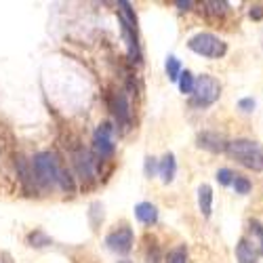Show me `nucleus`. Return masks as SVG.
Masks as SVG:
<instances>
[{
  "label": "nucleus",
  "instance_id": "obj_1",
  "mask_svg": "<svg viewBox=\"0 0 263 263\" xmlns=\"http://www.w3.org/2000/svg\"><path fill=\"white\" fill-rule=\"evenodd\" d=\"M226 152L242 166H247L251 171H263V149L255 141H249V139L228 141Z\"/></svg>",
  "mask_w": 263,
  "mask_h": 263
},
{
  "label": "nucleus",
  "instance_id": "obj_2",
  "mask_svg": "<svg viewBox=\"0 0 263 263\" xmlns=\"http://www.w3.org/2000/svg\"><path fill=\"white\" fill-rule=\"evenodd\" d=\"M219 95H221V84H219L217 78L202 74L198 80L194 82V91H192V105H198V107H206L213 105Z\"/></svg>",
  "mask_w": 263,
  "mask_h": 263
},
{
  "label": "nucleus",
  "instance_id": "obj_3",
  "mask_svg": "<svg viewBox=\"0 0 263 263\" xmlns=\"http://www.w3.org/2000/svg\"><path fill=\"white\" fill-rule=\"evenodd\" d=\"M187 47H190L194 53H198V55H202V57H211V59L223 57L226 51H228L226 42H223L221 38H217L215 34H209V32L196 34L194 38H190Z\"/></svg>",
  "mask_w": 263,
  "mask_h": 263
},
{
  "label": "nucleus",
  "instance_id": "obj_4",
  "mask_svg": "<svg viewBox=\"0 0 263 263\" xmlns=\"http://www.w3.org/2000/svg\"><path fill=\"white\" fill-rule=\"evenodd\" d=\"M34 171L42 183H57L61 168L57 166V160L51 152H40L34 158Z\"/></svg>",
  "mask_w": 263,
  "mask_h": 263
},
{
  "label": "nucleus",
  "instance_id": "obj_5",
  "mask_svg": "<svg viewBox=\"0 0 263 263\" xmlns=\"http://www.w3.org/2000/svg\"><path fill=\"white\" fill-rule=\"evenodd\" d=\"M105 245L109 251L124 255L130 251V247H133V232H130V228H120L105 238Z\"/></svg>",
  "mask_w": 263,
  "mask_h": 263
},
{
  "label": "nucleus",
  "instance_id": "obj_6",
  "mask_svg": "<svg viewBox=\"0 0 263 263\" xmlns=\"http://www.w3.org/2000/svg\"><path fill=\"white\" fill-rule=\"evenodd\" d=\"M93 145L101 158H107L114 154V141H112V128H109V124H101L97 128V133L93 137Z\"/></svg>",
  "mask_w": 263,
  "mask_h": 263
},
{
  "label": "nucleus",
  "instance_id": "obj_7",
  "mask_svg": "<svg viewBox=\"0 0 263 263\" xmlns=\"http://www.w3.org/2000/svg\"><path fill=\"white\" fill-rule=\"evenodd\" d=\"M198 145L209 149V152H223L228 149V141L221 133H213V130H206V133L198 135Z\"/></svg>",
  "mask_w": 263,
  "mask_h": 263
},
{
  "label": "nucleus",
  "instance_id": "obj_8",
  "mask_svg": "<svg viewBox=\"0 0 263 263\" xmlns=\"http://www.w3.org/2000/svg\"><path fill=\"white\" fill-rule=\"evenodd\" d=\"M135 217L139 219L141 223H154L158 219V209L152 202H139L135 206Z\"/></svg>",
  "mask_w": 263,
  "mask_h": 263
},
{
  "label": "nucleus",
  "instance_id": "obj_9",
  "mask_svg": "<svg viewBox=\"0 0 263 263\" xmlns=\"http://www.w3.org/2000/svg\"><path fill=\"white\" fill-rule=\"evenodd\" d=\"M175 171H177V164H175V156L173 154H166L162 160H160V166H158V173L164 183H171L175 179Z\"/></svg>",
  "mask_w": 263,
  "mask_h": 263
},
{
  "label": "nucleus",
  "instance_id": "obj_10",
  "mask_svg": "<svg viewBox=\"0 0 263 263\" xmlns=\"http://www.w3.org/2000/svg\"><path fill=\"white\" fill-rule=\"evenodd\" d=\"M236 257H238V263H257V251L247 242V240H240L238 242Z\"/></svg>",
  "mask_w": 263,
  "mask_h": 263
},
{
  "label": "nucleus",
  "instance_id": "obj_11",
  "mask_svg": "<svg viewBox=\"0 0 263 263\" xmlns=\"http://www.w3.org/2000/svg\"><path fill=\"white\" fill-rule=\"evenodd\" d=\"M198 206H200V211H202L204 217L211 215V206H213V190H211V185H206V183H202V185L198 187Z\"/></svg>",
  "mask_w": 263,
  "mask_h": 263
},
{
  "label": "nucleus",
  "instance_id": "obj_12",
  "mask_svg": "<svg viewBox=\"0 0 263 263\" xmlns=\"http://www.w3.org/2000/svg\"><path fill=\"white\" fill-rule=\"evenodd\" d=\"M76 166H78L80 175H84V177H89L91 171H93V162H91L89 154H84V152H80V154L76 156Z\"/></svg>",
  "mask_w": 263,
  "mask_h": 263
},
{
  "label": "nucleus",
  "instance_id": "obj_13",
  "mask_svg": "<svg viewBox=\"0 0 263 263\" xmlns=\"http://www.w3.org/2000/svg\"><path fill=\"white\" fill-rule=\"evenodd\" d=\"M114 114H116L120 120L128 122V103H126L124 95H118V97H116V103H114Z\"/></svg>",
  "mask_w": 263,
  "mask_h": 263
},
{
  "label": "nucleus",
  "instance_id": "obj_14",
  "mask_svg": "<svg viewBox=\"0 0 263 263\" xmlns=\"http://www.w3.org/2000/svg\"><path fill=\"white\" fill-rule=\"evenodd\" d=\"M166 74L171 80H179L181 76V65H179V59L177 57H168L166 59Z\"/></svg>",
  "mask_w": 263,
  "mask_h": 263
},
{
  "label": "nucleus",
  "instance_id": "obj_15",
  "mask_svg": "<svg viewBox=\"0 0 263 263\" xmlns=\"http://www.w3.org/2000/svg\"><path fill=\"white\" fill-rule=\"evenodd\" d=\"M251 232H253V240H255L253 245H257L259 255H263V226L259 221H253L251 223Z\"/></svg>",
  "mask_w": 263,
  "mask_h": 263
},
{
  "label": "nucleus",
  "instance_id": "obj_16",
  "mask_svg": "<svg viewBox=\"0 0 263 263\" xmlns=\"http://www.w3.org/2000/svg\"><path fill=\"white\" fill-rule=\"evenodd\" d=\"M194 76H192V72H181V76H179V89H181V93H190L192 95V91H194Z\"/></svg>",
  "mask_w": 263,
  "mask_h": 263
},
{
  "label": "nucleus",
  "instance_id": "obj_17",
  "mask_svg": "<svg viewBox=\"0 0 263 263\" xmlns=\"http://www.w3.org/2000/svg\"><path fill=\"white\" fill-rule=\"evenodd\" d=\"M236 194H249L251 192V181L247 177H240V175H234V181H232Z\"/></svg>",
  "mask_w": 263,
  "mask_h": 263
},
{
  "label": "nucleus",
  "instance_id": "obj_18",
  "mask_svg": "<svg viewBox=\"0 0 263 263\" xmlns=\"http://www.w3.org/2000/svg\"><path fill=\"white\" fill-rule=\"evenodd\" d=\"M166 263H187V253L183 247H177V249H173L166 257Z\"/></svg>",
  "mask_w": 263,
  "mask_h": 263
},
{
  "label": "nucleus",
  "instance_id": "obj_19",
  "mask_svg": "<svg viewBox=\"0 0 263 263\" xmlns=\"http://www.w3.org/2000/svg\"><path fill=\"white\" fill-rule=\"evenodd\" d=\"M217 181L221 183V185H230L234 181V173L230 168H219L217 171Z\"/></svg>",
  "mask_w": 263,
  "mask_h": 263
},
{
  "label": "nucleus",
  "instance_id": "obj_20",
  "mask_svg": "<svg viewBox=\"0 0 263 263\" xmlns=\"http://www.w3.org/2000/svg\"><path fill=\"white\" fill-rule=\"evenodd\" d=\"M30 242H32L34 247H45V245H49V242H51V240H49L47 236H42L40 232H36V234H32V236H30Z\"/></svg>",
  "mask_w": 263,
  "mask_h": 263
},
{
  "label": "nucleus",
  "instance_id": "obj_21",
  "mask_svg": "<svg viewBox=\"0 0 263 263\" xmlns=\"http://www.w3.org/2000/svg\"><path fill=\"white\" fill-rule=\"evenodd\" d=\"M238 107L245 109V112H253L255 101H253V99H240V101H238Z\"/></svg>",
  "mask_w": 263,
  "mask_h": 263
},
{
  "label": "nucleus",
  "instance_id": "obj_22",
  "mask_svg": "<svg viewBox=\"0 0 263 263\" xmlns=\"http://www.w3.org/2000/svg\"><path fill=\"white\" fill-rule=\"evenodd\" d=\"M206 7L213 11V13H223L228 9V3H206Z\"/></svg>",
  "mask_w": 263,
  "mask_h": 263
},
{
  "label": "nucleus",
  "instance_id": "obj_23",
  "mask_svg": "<svg viewBox=\"0 0 263 263\" xmlns=\"http://www.w3.org/2000/svg\"><path fill=\"white\" fill-rule=\"evenodd\" d=\"M156 171V162H154V158H147L145 160V175H152Z\"/></svg>",
  "mask_w": 263,
  "mask_h": 263
},
{
  "label": "nucleus",
  "instance_id": "obj_24",
  "mask_svg": "<svg viewBox=\"0 0 263 263\" xmlns=\"http://www.w3.org/2000/svg\"><path fill=\"white\" fill-rule=\"evenodd\" d=\"M251 17H253V19H261V17H263V9H261L259 5L253 7V9H251Z\"/></svg>",
  "mask_w": 263,
  "mask_h": 263
},
{
  "label": "nucleus",
  "instance_id": "obj_25",
  "mask_svg": "<svg viewBox=\"0 0 263 263\" xmlns=\"http://www.w3.org/2000/svg\"><path fill=\"white\" fill-rule=\"evenodd\" d=\"M192 5H194V3H190V0H187V3H183V0H177V7H181V9H185V11H187Z\"/></svg>",
  "mask_w": 263,
  "mask_h": 263
},
{
  "label": "nucleus",
  "instance_id": "obj_26",
  "mask_svg": "<svg viewBox=\"0 0 263 263\" xmlns=\"http://www.w3.org/2000/svg\"><path fill=\"white\" fill-rule=\"evenodd\" d=\"M120 263H130V261H120Z\"/></svg>",
  "mask_w": 263,
  "mask_h": 263
}]
</instances>
